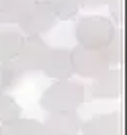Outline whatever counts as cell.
<instances>
[{
	"mask_svg": "<svg viewBox=\"0 0 127 135\" xmlns=\"http://www.w3.org/2000/svg\"><path fill=\"white\" fill-rule=\"evenodd\" d=\"M86 98V86L76 80H53V84L43 90L39 104L45 113H64V110H78V107Z\"/></svg>",
	"mask_w": 127,
	"mask_h": 135,
	"instance_id": "obj_1",
	"label": "cell"
},
{
	"mask_svg": "<svg viewBox=\"0 0 127 135\" xmlns=\"http://www.w3.org/2000/svg\"><path fill=\"white\" fill-rule=\"evenodd\" d=\"M115 23L109 17L102 15H86L80 17L78 23L74 25V37H76V45L82 47H94V49H102L109 39L115 33Z\"/></svg>",
	"mask_w": 127,
	"mask_h": 135,
	"instance_id": "obj_2",
	"label": "cell"
},
{
	"mask_svg": "<svg viewBox=\"0 0 127 135\" xmlns=\"http://www.w3.org/2000/svg\"><path fill=\"white\" fill-rule=\"evenodd\" d=\"M72 68L74 74H78L80 78H96L98 74H102L105 70H109L111 64L102 49H94V47H82L76 45L72 47Z\"/></svg>",
	"mask_w": 127,
	"mask_h": 135,
	"instance_id": "obj_3",
	"label": "cell"
},
{
	"mask_svg": "<svg viewBox=\"0 0 127 135\" xmlns=\"http://www.w3.org/2000/svg\"><path fill=\"white\" fill-rule=\"evenodd\" d=\"M55 23H58V17L49 6V2L37 0L35 6L27 12V17L18 23V31L25 37H43L55 27Z\"/></svg>",
	"mask_w": 127,
	"mask_h": 135,
	"instance_id": "obj_4",
	"label": "cell"
},
{
	"mask_svg": "<svg viewBox=\"0 0 127 135\" xmlns=\"http://www.w3.org/2000/svg\"><path fill=\"white\" fill-rule=\"evenodd\" d=\"M47 49H49V45H47L45 39H41V37H23V43H21V47H18V53L12 61L17 64V68L23 74H25V72H39Z\"/></svg>",
	"mask_w": 127,
	"mask_h": 135,
	"instance_id": "obj_5",
	"label": "cell"
},
{
	"mask_svg": "<svg viewBox=\"0 0 127 135\" xmlns=\"http://www.w3.org/2000/svg\"><path fill=\"white\" fill-rule=\"evenodd\" d=\"M123 94V70L121 68H109L88 86L86 96L90 98H119Z\"/></svg>",
	"mask_w": 127,
	"mask_h": 135,
	"instance_id": "obj_6",
	"label": "cell"
},
{
	"mask_svg": "<svg viewBox=\"0 0 127 135\" xmlns=\"http://www.w3.org/2000/svg\"><path fill=\"white\" fill-rule=\"evenodd\" d=\"M39 72H43L45 76L53 78V80H70L74 76L72 51L68 47H49Z\"/></svg>",
	"mask_w": 127,
	"mask_h": 135,
	"instance_id": "obj_7",
	"label": "cell"
},
{
	"mask_svg": "<svg viewBox=\"0 0 127 135\" xmlns=\"http://www.w3.org/2000/svg\"><path fill=\"white\" fill-rule=\"evenodd\" d=\"M82 135H123V115L121 109L115 113H102L90 117L80 125Z\"/></svg>",
	"mask_w": 127,
	"mask_h": 135,
	"instance_id": "obj_8",
	"label": "cell"
},
{
	"mask_svg": "<svg viewBox=\"0 0 127 135\" xmlns=\"http://www.w3.org/2000/svg\"><path fill=\"white\" fill-rule=\"evenodd\" d=\"M43 135H78L82 119L76 110H64V113H51L41 123Z\"/></svg>",
	"mask_w": 127,
	"mask_h": 135,
	"instance_id": "obj_9",
	"label": "cell"
},
{
	"mask_svg": "<svg viewBox=\"0 0 127 135\" xmlns=\"http://www.w3.org/2000/svg\"><path fill=\"white\" fill-rule=\"evenodd\" d=\"M37 0H6L0 10V23L2 25H18L27 12L35 6Z\"/></svg>",
	"mask_w": 127,
	"mask_h": 135,
	"instance_id": "obj_10",
	"label": "cell"
},
{
	"mask_svg": "<svg viewBox=\"0 0 127 135\" xmlns=\"http://www.w3.org/2000/svg\"><path fill=\"white\" fill-rule=\"evenodd\" d=\"M23 43V33L18 29H2L0 31V64L12 61Z\"/></svg>",
	"mask_w": 127,
	"mask_h": 135,
	"instance_id": "obj_11",
	"label": "cell"
},
{
	"mask_svg": "<svg viewBox=\"0 0 127 135\" xmlns=\"http://www.w3.org/2000/svg\"><path fill=\"white\" fill-rule=\"evenodd\" d=\"M2 127V135H43V125L37 119H17Z\"/></svg>",
	"mask_w": 127,
	"mask_h": 135,
	"instance_id": "obj_12",
	"label": "cell"
},
{
	"mask_svg": "<svg viewBox=\"0 0 127 135\" xmlns=\"http://www.w3.org/2000/svg\"><path fill=\"white\" fill-rule=\"evenodd\" d=\"M102 51H105V55H107L111 66H121V64H123V29H121V27L115 29L113 37H111L109 43L102 47Z\"/></svg>",
	"mask_w": 127,
	"mask_h": 135,
	"instance_id": "obj_13",
	"label": "cell"
},
{
	"mask_svg": "<svg viewBox=\"0 0 127 135\" xmlns=\"http://www.w3.org/2000/svg\"><path fill=\"white\" fill-rule=\"evenodd\" d=\"M21 104H18L10 94L6 92H0V125H8L12 121L21 119Z\"/></svg>",
	"mask_w": 127,
	"mask_h": 135,
	"instance_id": "obj_14",
	"label": "cell"
},
{
	"mask_svg": "<svg viewBox=\"0 0 127 135\" xmlns=\"http://www.w3.org/2000/svg\"><path fill=\"white\" fill-rule=\"evenodd\" d=\"M21 78H23V72L17 68L15 61L0 64V92H6L8 88H15L21 82Z\"/></svg>",
	"mask_w": 127,
	"mask_h": 135,
	"instance_id": "obj_15",
	"label": "cell"
},
{
	"mask_svg": "<svg viewBox=\"0 0 127 135\" xmlns=\"http://www.w3.org/2000/svg\"><path fill=\"white\" fill-rule=\"evenodd\" d=\"M49 6L53 8L58 21H70L78 15V10L82 8L80 6V0H47Z\"/></svg>",
	"mask_w": 127,
	"mask_h": 135,
	"instance_id": "obj_16",
	"label": "cell"
},
{
	"mask_svg": "<svg viewBox=\"0 0 127 135\" xmlns=\"http://www.w3.org/2000/svg\"><path fill=\"white\" fill-rule=\"evenodd\" d=\"M107 6L111 10V21L115 23V27H121V23H123V0H109Z\"/></svg>",
	"mask_w": 127,
	"mask_h": 135,
	"instance_id": "obj_17",
	"label": "cell"
},
{
	"mask_svg": "<svg viewBox=\"0 0 127 135\" xmlns=\"http://www.w3.org/2000/svg\"><path fill=\"white\" fill-rule=\"evenodd\" d=\"M109 0H80L82 8H96V6H107Z\"/></svg>",
	"mask_w": 127,
	"mask_h": 135,
	"instance_id": "obj_18",
	"label": "cell"
},
{
	"mask_svg": "<svg viewBox=\"0 0 127 135\" xmlns=\"http://www.w3.org/2000/svg\"><path fill=\"white\" fill-rule=\"evenodd\" d=\"M4 2H6V0H0V10H2V6H4Z\"/></svg>",
	"mask_w": 127,
	"mask_h": 135,
	"instance_id": "obj_19",
	"label": "cell"
},
{
	"mask_svg": "<svg viewBox=\"0 0 127 135\" xmlns=\"http://www.w3.org/2000/svg\"><path fill=\"white\" fill-rule=\"evenodd\" d=\"M0 135H2V127H0Z\"/></svg>",
	"mask_w": 127,
	"mask_h": 135,
	"instance_id": "obj_20",
	"label": "cell"
}]
</instances>
